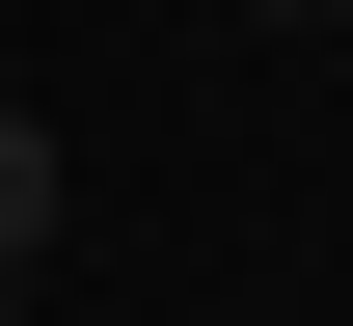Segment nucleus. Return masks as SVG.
<instances>
[{"instance_id":"1","label":"nucleus","mask_w":353,"mask_h":326,"mask_svg":"<svg viewBox=\"0 0 353 326\" xmlns=\"http://www.w3.org/2000/svg\"><path fill=\"white\" fill-rule=\"evenodd\" d=\"M54 272V109H0V299Z\"/></svg>"},{"instance_id":"2","label":"nucleus","mask_w":353,"mask_h":326,"mask_svg":"<svg viewBox=\"0 0 353 326\" xmlns=\"http://www.w3.org/2000/svg\"><path fill=\"white\" fill-rule=\"evenodd\" d=\"M272 28H353V0H272Z\"/></svg>"}]
</instances>
